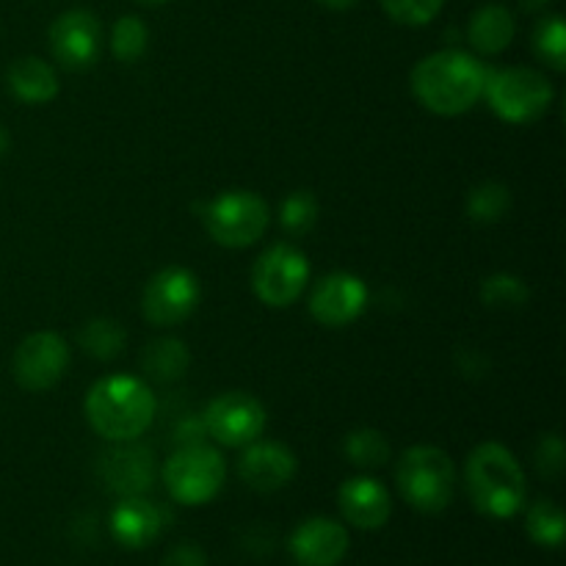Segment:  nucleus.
Wrapping results in <instances>:
<instances>
[{"instance_id": "nucleus-23", "label": "nucleus", "mask_w": 566, "mask_h": 566, "mask_svg": "<svg viewBox=\"0 0 566 566\" xmlns=\"http://www.w3.org/2000/svg\"><path fill=\"white\" fill-rule=\"evenodd\" d=\"M77 343H81V348L88 357L108 363V359L122 354L127 343V332L114 318H94L77 332Z\"/></svg>"}, {"instance_id": "nucleus-11", "label": "nucleus", "mask_w": 566, "mask_h": 566, "mask_svg": "<svg viewBox=\"0 0 566 566\" xmlns=\"http://www.w3.org/2000/svg\"><path fill=\"white\" fill-rule=\"evenodd\" d=\"M70 368V346L55 332H33L17 346L11 359L14 381L28 392H44L59 385Z\"/></svg>"}, {"instance_id": "nucleus-6", "label": "nucleus", "mask_w": 566, "mask_h": 566, "mask_svg": "<svg viewBox=\"0 0 566 566\" xmlns=\"http://www.w3.org/2000/svg\"><path fill=\"white\" fill-rule=\"evenodd\" d=\"M490 108L512 125H528L551 111L553 83L547 81L545 72L531 70V66H509V70L495 72L486 77L484 86Z\"/></svg>"}, {"instance_id": "nucleus-20", "label": "nucleus", "mask_w": 566, "mask_h": 566, "mask_svg": "<svg viewBox=\"0 0 566 566\" xmlns=\"http://www.w3.org/2000/svg\"><path fill=\"white\" fill-rule=\"evenodd\" d=\"M514 33H517V20L501 3L481 6L470 17L468 39L473 44V50H479L481 55L503 53L514 42Z\"/></svg>"}, {"instance_id": "nucleus-4", "label": "nucleus", "mask_w": 566, "mask_h": 566, "mask_svg": "<svg viewBox=\"0 0 566 566\" xmlns=\"http://www.w3.org/2000/svg\"><path fill=\"white\" fill-rule=\"evenodd\" d=\"M396 484L403 501L420 514H440L457 492V468L442 448L415 446L398 459Z\"/></svg>"}, {"instance_id": "nucleus-32", "label": "nucleus", "mask_w": 566, "mask_h": 566, "mask_svg": "<svg viewBox=\"0 0 566 566\" xmlns=\"http://www.w3.org/2000/svg\"><path fill=\"white\" fill-rule=\"evenodd\" d=\"M205 553L197 545H177L160 566H205Z\"/></svg>"}, {"instance_id": "nucleus-24", "label": "nucleus", "mask_w": 566, "mask_h": 566, "mask_svg": "<svg viewBox=\"0 0 566 566\" xmlns=\"http://www.w3.org/2000/svg\"><path fill=\"white\" fill-rule=\"evenodd\" d=\"M346 451L348 462L357 464V468L374 470V468H385L392 457V446L381 431L376 429H357L346 437Z\"/></svg>"}, {"instance_id": "nucleus-27", "label": "nucleus", "mask_w": 566, "mask_h": 566, "mask_svg": "<svg viewBox=\"0 0 566 566\" xmlns=\"http://www.w3.org/2000/svg\"><path fill=\"white\" fill-rule=\"evenodd\" d=\"M534 53L545 61L551 70H566V25L558 14L545 17L534 31Z\"/></svg>"}, {"instance_id": "nucleus-36", "label": "nucleus", "mask_w": 566, "mask_h": 566, "mask_svg": "<svg viewBox=\"0 0 566 566\" xmlns=\"http://www.w3.org/2000/svg\"><path fill=\"white\" fill-rule=\"evenodd\" d=\"M138 3H147V6H164V3H169V0H138Z\"/></svg>"}, {"instance_id": "nucleus-18", "label": "nucleus", "mask_w": 566, "mask_h": 566, "mask_svg": "<svg viewBox=\"0 0 566 566\" xmlns=\"http://www.w3.org/2000/svg\"><path fill=\"white\" fill-rule=\"evenodd\" d=\"M160 528H164V512L153 501H144L142 495L122 497V503L111 514V534L130 551L155 542Z\"/></svg>"}, {"instance_id": "nucleus-35", "label": "nucleus", "mask_w": 566, "mask_h": 566, "mask_svg": "<svg viewBox=\"0 0 566 566\" xmlns=\"http://www.w3.org/2000/svg\"><path fill=\"white\" fill-rule=\"evenodd\" d=\"M6 153H9V133H6V127L0 125V158H3Z\"/></svg>"}, {"instance_id": "nucleus-2", "label": "nucleus", "mask_w": 566, "mask_h": 566, "mask_svg": "<svg viewBox=\"0 0 566 566\" xmlns=\"http://www.w3.org/2000/svg\"><path fill=\"white\" fill-rule=\"evenodd\" d=\"M155 401L147 381L136 376H108L99 379L86 396V420L103 440H138L153 426Z\"/></svg>"}, {"instance_id": "nucleus-1", "label": "nucleus", "mask_w": 566, "mask_h": 566, "mask_svg": "<svg viewBox=\"0 0 566 566\" xmlns=\"http://www.w3.org/2000/svg\"><path fill=\"white\" fill-rule=\"evenodd\" d=\"M486 66L464 50H440L418 61L412 92L426 111L437 116H462L484 97Z\"/></svg>"}, {"instance_id": "nucleus-33", "label": "nucleus", "mask_w": 566, "mask_h": 566, "mask_svg": "<svg viewBox=\"0 0 566 566\" xmlns=\"http://www.w3.org/2000/svg\"><path fill=\"white\" fill-rule=\"evenodd\" d=\"M315 3H321L324 9H332V11H346L352 9V6H357L359 0H315Z\"/></svg>"}, {"instance_id": "nucleus-14", "label": "nucleus", "mask_w": 566, "mask_h": 566, "mask_svg": "<svg viewBox=\"0 0 566 566\" xmlns=\"http://www.w3.org/2000/svg\"><path fill=\"white\" fill-rule=\"evenodd\" d=\"M99 479L122 497L144 495L155 481L153 451L138 446L136 440L114 442V448L99 457Z\"/></svg>"}, {"instance_id": "nucleus-12", "label": "nucleus", "mask_w": 566, "mask_h": 566, "mask_svg": "<svg viewBox=\"0 0 566 566\" xmlns=\"http://www.w3.org/2000/svg\"><path fill=\"white\" fill-rule=\"evenodd\" d=\"M50 53L59 61V66L70 72L88 70L97 61L103 48V25L97 17L86 9L64 11L59 20L50 25Z\"/></svg>"}, {"instance_id": "nucleus-22", "label": "nucleus", "mask_w": 566, "mask_h": 566, "mask_svg": "<svg viewBox=\"0 0 566 566\" xmlns=\"http://www.w3.org/2000/svg\"><path fill=\"white\" fill-rule=\"evenodd\" d=\"M512 210V191L497 180L479 182L468 193V216L473 224H497Z\"/></svg>"}, {"instance_id": "nucleus-30", "label": "nucleus", "mask_w": 566, "mask_h": 566, "mask_svg": "<svg viewBox=\"0 0 566 566\" xmlns=\"http://www.w3.org/2000/svg\"><path fill=\"white\" fill-rule=\"evenodd\" d=\"M385 14L398 25L420 28L429 25L437 14L442 11L446 0H379Z\"/></svg>"}, {"instance_id": "nucleus-15", "label": "nucleus", "mask_w": 566, "mask_h": 566, "mask_svg": "<svg viewBox=\"0 0 566 566\" xmlns=\"http://www.w3.org/2000/svg\"><path fill=\"white\" fill-rule=\"evenodd\" d=\"M348 545L346 525L329 517H310L293 531L287 547L298 566H337L346 558Z\"/></svg>"}, {"instance_id": "nucleus-16", "label": "nucleus", "mask_w": 566, "mask_h": 566, "mask_svg": "<svg viewBox=\"0 0 566 566\" xmlns=\"http://www.w3.org/2000/svg\"><path fill=\"white\" fill-rule=\"evenodd\" d=\"M238 475L243 484L254 492H269L282 490L293 481L296 475V457L287 446L280 442H252L243 451L241 462H238Z\"/></svg>"}, {"instance_id": "nucleus-31", "label": "nucleus", "mask_w": 566, "mask_h": 566, "mask_svg": "<svg viewBox=\"0 0 566 566\" xmlns=\"http://www.w3.org/2000/svg\"><path fill=\"white\" fill-rule=\"evenodd\" d=\"M536 468L547 479H558L564 470V442L558 434L542 437L539 448H536Z\"/></svg>"}, {"instance_id": "nucleus-21", "label": "nucleus", "mask_w": 566, "mask_h": 566, "mask_svg": "<svg viewBox=\"0 0 566 566\" xmlns=\"http://www.w3.org/2000/svg\"><path fill=\"white\" fill-rule=\"evenodd\" d=\"M188 365H191V352L177 337H158V340H153L142 352L144 376L158 381V385L180 381L186 376Z\"/></svg>"}, {"instance_id": "nucleus-17", "label": "nucleus", "mask_w": 566, "mask_h": 566, "mask_svg": "<svg viewBox=\"0 0 566 566\" xmlns=\"http://www.w3.org/2000/svg\"><path fill=\"white\" fill-rule=\"evenodd\" d=\"M337 506L346 523L359 531H379L390 520L392 501L381 481L357 475L337 490Z\"/></svg>"}, {"instance_id": "nucleus-9", "label": "nucleus", "mask_w": 566, "mask_h": 566, "mask_svg": "<svg viewBox=\"0 0 566 566\" xmlns=\"http://www.w3.org/2000/svg\"><path fill=\"white\" fill-rule=\"evenodd\" d=\"M199 298H202V287H199L197 274L180 269V265H171V269L158 271L147 282L142 296V315L147 318V324L164 329V326H175L191 318L193 310L199 307Z\"/></svg>"}, {"instance_id": "nucleus-26", "label": "nucleus", "mask_w": 566, "mask_h": 566, "mask_svg": "<svg viewBox=\"0 0 566 566\" xmlns=\"http://www.w3.org/2000/svg\"><path fill=\"white\" fill-rule=\"evenodd\" d=\"M147 44H149V28L144 25L142 17L136 14H127L119 17L111 31V50L119 61L125 64H133V61L142 59L147 53Z\"/></svg>"}, {"instance_id": "nucleus-13", "label": "nucleus", "mask_w": 566, "mask_h": 566, "mask_svg": "<svg viewBox=\"0 0 566 566\" xmlns=\"http://www.w3.org/2000/svg\"><path fill=\"white\" fill-rule=\"evenodd\" d=\"M365 307H368V287L357 274H348V271L324 276L310 296V313L321 326H329V329L354 324L365 313Z\"/></svg>"}, {"instance_id": "nucleus-8", "label": "nucleus", "mask_w": 566, "mask_h": 566, "mask_svg": "<svg viewBox=\"0 0 566 566\" xmlns=\"http://www.w3.org/2000/svg\"><path fill=\"white\" fill-rule=\"evenodd\" d=\"M310 282V263L302 249L276 243L260 254L252 269V291L265 307H291Z\"/></svg>"}, {"instance_id": "nucleus-7", "label": "nucleus", "mask_w": 566, "mask_h": 566, "mask_svg": "<svg viewBox=\"0 0 566 566\" xmlns=\"http://www.w3.org/2000/svg\"><path fill=\"white\" fill-rule=\"evenodd\" d=\"M205 230L219 247L247 249L265 235L271 210L265 199L254 191H224L210 199L202 213Z\"/></svg>"}, {"instance_id": "nucleus-28", "label": "nucleus", "mask_w": 566, "mask_h": 566, "mask_svg": "<svg viewBox=\"0 0 566 566\" xmlns=\"http://www.w3.org/2000/svg\"><path fill=\"white\" fill-rule=\"evenodd\" d=\"M531 298L528 285L514 274H492L481 285V302L490 310H517Z\"/></svg>"}, {"instance_id": "nucleus-5", "label": "nucleus", "mask_w": 566, "mask_h": 566, "mask_svg": "<svg viewBox=\"0 0 566 566\" xmlns=\"http://www.w3.org/2000/svg\"><path fill=\"white\" fill-rule=\"evenodd\" d=\"M227 481V462L216 448L191 442L180 446L164 464V484L182 506H205L221 492Z\"/></svg>"}, {"instance_id": "nucleus-29", "label": "nucleus", "mask_w": 566, "mask_h": 566, "mask_svg": "<svg viewBox=\"0 0 566 566\" xmlns=\"http://www.w3.org/2000/svg\"><path fill=\"white\" fill-rule=\"evenodd\" d=\"M318 221V199L310 191L287 193L280 208V224L287 235H307Z\"/></svg>"}, {"instance_id": "nucleus-10", "label": "nucleus", "mask_w": 566, "mask_h": 566, "mask_svg": "<svg viewBox=\"0 0 566 566\" xmlns=\"http://www.w3.org/2000/svg\"><path fill=\"white\" fill-rule=\"evenodd\" d=\"M265 407L243 390L221 392L202 415L205 431L227 448H247L265 431Z\"/></svg>"}, {"instance_id": "nucleus-25", "label": "nucleus", "mask_w": 566, "mask_h": 566, "mask_svg": "<svg viewBox=\"0 0 566 566\" xmlns=\"http://www.w3.org/2000/svg\"><path fill=\"white\" fill-rule=\"evenodd\" d=\"M525 528H528V536L536 542V545L562 547L564 534H566L562 506L553 501H536L534 506L528 509Z\"/></svg>"}, {"instance_id": "nucleus-3", "label": "nucleus", "mask_w": 566, "mask_h": 566, "mask_svg": "<svg viewBox=\"0 0 566 566\" xmlns=\"http://www.w3.org/2000/svg\"><path fill=\"white\" fill-rule=\"evenodd\" d=\"M470 503L492 520H509L525 503V473L512 451L501 442H481L464 464Z\"/></svg>"}, {"instance_id": "nucleus-34", "label": "nucleus", "mask_w": 566, "mask_h": 566, "mask_svg": "<svg viewBox=\"0 0 566 566\" xmlns=\"http://www.w3.org/2000/svg\"><path fill=\"white\" fill-rule=\"evenodd\" d=\"M520 6L525 11H531V14H539V11H545L551 6V0H520Z\"/></svg>"}, {"instance_id": "nucleus-19", "label": "nucleus", "mask_w": 566, "mask_h": 566, "mask_svg": "<svg viewBox=\"0 0 566 566\" xmlns=\"http://www.w3.org/2000/svg\"><path fill=\"white\" fill-rule=\"evenodd\" d=\"M6 83H9V92L17 99L31 105H44L50 99L59 97V75H55L53 66L48 61L36 59V55H25V59H17L14 64L6 72Z\"/></svg>"}]
</instances>
